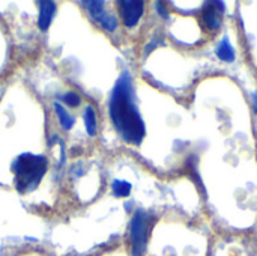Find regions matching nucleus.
Returning <instances> with one entry per match:
<instances>
[{"label":"nucleus","instance_id":"nucleus-1","mask_svg":"<svg viewBox=\"0 0 257 256\" xmlns=\"http://www.w3.org/2000/svg\"><path fill=\"white\" fill-rule=\"evenodd\" d=\"M108 112L119 136L126 143L140 145L146 134V128L134 103L133 78L126 71L120 74L111 91Z\"/></svg>","mask_w":257,"mask_h":256},{"label":"nucleus","instance_id":"nucleus-2","mask_svg":"<svg viewBox=\"0 0 257 256\" xmlns=\"http://www.w3.org/2000/svg\"><path fill=\"white\" fill-rule=\"evenodd\" d=\"M47 169L48 161L44 155H36L30 152L18 155L11 164L15 189L20 193L33 192L42 181L44 175L47 174Z\"/></svg>","mask_w":257,"mask_h":256},{"label":"nucleus","instance_id":"nucleus-3","mask_svg":"<svg viewBox=\"0 0 257 256\" xmlns=\"http://www.w3.org/2000/svg\"><path fill=\"white\" fill-rule=\"evenodd\" d=\"M152 216L145 211H137L130 223V240H131V255L143 256L146 253L148 238L151 231Z\"/></svg>","mask_w":257,"mask_h":256},{"label":"nucleus","instance_id":"nucleus-4","mask_svg":"<svg viewBox=\"0 0 257 256\" xmlns=\"http://www.w3.org/2000/svg\"><path fill=\"white\" fill-rule=\"evenodd\" d=\"M81 5L87 9V12L90 14L92 20L96 21L104 30L113 32V30L117 27V20H116V17L111 15V14H108V12L105 11L104 2H101V0H98V2H83Z\"/></svg>","mask_w":257,"mask_h":256},{"label":"nucleus","instance_id":"nucleus-5","mask_svg":"<svg viewBox=\"0 0 257 256\" xmlns=\"http://www.w3.org/2000/svg\"><path fill=\"white\" fill-rule=\"evenodd\" d=\"M117 6L122 21L126 27H134L145 12V3L137 0H122L117 3Z\"/></svg>","mask_w":257,"mask_h":256},{"label":"nucleus","instance_id":"nucleus-6","mask_svg":"<svg viewBox=\"0 0 257 256\" xmlns=\"http://www.w3.org/2000/svg\"><path fill=\"white\" fill-rule=\"evenodd\" d=\"M36 6L39 9L38 27L42 32H45V30H48V27L53 21V17L56 14V3L51 0H39V2H36Z\"/></svg>","mask_w":257,"mask_h":256},{"label":"nucleus","instance_id":"nucleus-7","mask_svg":"<svg viewBox=\"0 0 257 256\" xmlns=\"http://www.w3.org/2000/svg\"><path fill=\"white\" fill-rule=\"evenodd\" d=\"M215 53L218 56V59H221L223 62H227V63H232L235 60V50L229 41V38H223L218 44V47L215 48Z\"/></svg>","mask_w":257,"mask_h":256},{"label":"nucleus","instance_id":"nucleus-8","mask_svg":"<svg viewBox=\"0 0 257 256\" xmlns=\"http://www.w3.org/2000/svg\"><path fill=\"white\" fill-rule=\"evenodd\" d=\"M220 14H221V11H217L215 8H212V3H211V8H206V9L203 11L202 18H203L205 24H206L209 29L215 30V29H218V27L221 26Z\"/></svg>","mask_w":257,"mask_h":256},{"label":"nucleus","instance_id":"nucleus-9","mask_svg":"<svg viewBox=\"0 0 257 256\" xmlns=\"http://www.w3.org/2000/svg\"><path fill=\"white\" fill-rule=\"evenodd\" d=\"M83 121H84V127L89 136H96V113L93 110L92 106H86L84 113H83Z\"/></svg>","mask_w":257,"mask_h":256},{"label":"nucleus","instance_id":"nucleus-10","mask_svg":"<svg viewBox=\"0 0 257 256\" xmlns=\"http://www.w3.org/2000/svg\"><path fill=\"white\" fill-rule=\"evenodd\" d=\"M54 112H56V115H57V118H59V122H60L62 128L66 130V131L71 130L72 125H74V118L62 107V104L56 103V104H54Z\"/></svg>","mask_w":257,"mask_h":256},{"label":"nucleus","instance_id":"nucleus-11","mask_svg":"<svg viewBox=\"0 0 257 256\" xmlns=\"http://www.w3.org/2000/svg\"><path fill=\"white\" fill-rule=\"evenodd\" d=\"M111 190H113V195H114L116 198H126V196H130V193H131V184L126 183V181L116 180V181H113V184H111Z\"/></svg>","mask_w":257,"mask_h":256},{"label":"nucleus","instance_id":"nucleus-12","mask_svg":"<svg viewBox=\"0 0 257 256\" xmlns=\"http://www.w3.org/2000/svg\"><path fill=\"white\" fill-rule=\"evenodd\" d=\"M63 101H65L68 106H71V107H78V106L81 104V98H80V95H78L77 92H74V91L66 92V94L63 95Z\"/></svg>","mask_w":257,"mask_h":256},{"label":"nucleus","instance_id":"nucleus-13","mask_svg":"<svg viewBox=\"0 0 257 256\" xmlns=\"http://www.w3.org/2000/svg\"><path fill=\"white\" fill-rule=\"evenodd\" d=\"M155 6H157V9H158L160 15H163L164 18H169V14H167V11H166L164 5H163L161 2H157V3H155Z\"/></svg>","mask_w":257,"mask_h":256},{"label":"nucleus","instance_id":"nucleus-14","mask_svg":"<svg viewBox=\"0 0 257 256\" xmlns=\"http://www.w3.org/2000/svg\"><path fill=\"white\" fill-rule=\"evenodd\" d=\"M253 103H254V109H256V113H257V92L253 94Z\"/></svg>","mask_w":257,"mask_h":256}]
</instances>
